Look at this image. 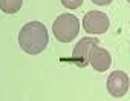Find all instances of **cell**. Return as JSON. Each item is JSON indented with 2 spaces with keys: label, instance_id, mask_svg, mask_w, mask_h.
<instances>
[{
  "label": "cell",
  "instance_id": "cell-1",
  "mask_svg": "<svg viewBox=\"0 0 130 101\" xmlns=\"http://www.w3.org/2000/svg\"><path fill=\"white\" fill-rule=\"evenodd\" d=\"M49 43L47 29L41 22L26 23L19 34V44L29 55H37L46 49Z\"/></svg>",
  "mask_w": 130,
  "mask_h": 101
},
{
  "label": "cell",
  "instance_id": "cell-2",
  "mask_svg": "<svg viewBox=\"0 0 130 101\" xmlns=\"http://www.w3.org/2000/svg\"><path fill=\"white\" fill-rule=\"evenodd\" d=\"M52 32L55 38L61 43L72 41L80 32V20L74 14H61L52 25Z\"/></svg>",
  "mask_w": 130,
  "mask_h": 101
},
{
  "label": "cell",
  "instance_id": "cell-3",
  "mask_svg": "<svg viewBox=\"0 0 130 101\" xmlns=\"http://www.w3.org/2000/svg\"><path fill=\"white\" fill-rule=\"evenodd\" d=\"M109 26H110V20L106 15V12L101 11H90L83 19V29L92 35L106 34Z\"/></svg>",
  "mask_w": 130,
  "mask_h": 101
},
{
  "label": "cell",
  "instance_id": "cell-4",
  "mask_svg": "<svg viewBox=\"0 0 130 101\" xmlns=\"http://www.w3.org/2000/svg\"><path fill=\"white\" fill-rule=\"evenodd\" d=\"M87 61L89 64L98 71V72H106L110 64H112V57L109 54V50L104 47H100L98 44H93L89 50V55H87Z\"/></svg>",
  "mask_w": 130,
  "mask_h": 101
},
{
  "label": "cell",
  "instance_id": "cell-5",
  "mask_svg": "<svg viewBox=\"0 0 130 101\" xmlns=\"http://www.w3.org/2000/svg\"><path fill=\"white\" fill-rule=\"evenodd\" d=\"M107 90L112 96L121 98L128 90V75L124 71H115L107 78Z\"/></svg>",
  "mask_w": 130,
  "mask_h": 101
},
{
  "label": "cell",
  "instance_id": "cell-6",
  "mask_svg": "<svg viewBox=\"0 0 130 101\" xmlns=\"http://www.w3.org/2000/svg\"><path fill=\"white\" fill-rule=\"evenodd\" d=\"M93 44H98V38L96 37H84L75 44V47L72 50V60H74V63L77 66L84 68V66L89 64L87 55H89V50H90V47Z\"/></svg>",
  "mask_w": 130,
  "mask_h": 101
},
{
  "label": "cell",
  "instance_id": "cell-7",
  "mask_svg": "<svg viewBox=\"0 0 130 101\" xmlns=\"http://www.w3.org/2000/svg\"><path fill=\"white\" fill-rule=\"evenodd\" d=\"M23 0H0V9L6 14H15L20 11Z\"/></svg>",
  "mask_w": 130,
  "mask_h": 101
},
{
  "label": "cell",
  "instance_id": "cell-8",
  "mask_svg": "<svg viewBox=\"0 0 130 101\" xmlns=\"http://www.w3.org/2000/svg\"><path fill=\"white\" fill-rule=\"evenodd\" d=\"M84 0H61V5L68 9H77L83 5Z\"/></svg>",
  "mask_w": 130,
  "mask_h": 101
},
{
  "label": "cell",
  "instance_id": "cell-9",
  "mask_svg": "<svg viewBox=\"0 0 130 101\" xmlns=\"http://www.w3.org/2000/svg\"><path fill=\"white\" fill-rule=\"evenodd\" d=\"M92 2L95 5H98V6H106V5H110L113 0H92Z\"/></svg>",
  "mask_w": 130,
  "mask_h": 101
}]
</instances>
